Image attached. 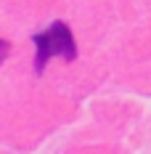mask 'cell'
<instances>
[{
	"instance_id": "1",
	"label": "cell",
	"mask_w": 151,
	"mask_h": 154,
	"mask_svg": "<svg viewBox=\"0 0 151 154\" xmlns=\"http://www.w3.org/2000/svg\"><path fill=\"white\" fill-rule=\"evenodd\" d=\"M32 43H35V72L43 75L50 59H66V61H74L77 59V43L74 35L69 29L66 21H53L45 32H37L32 35Z\"/></svg>"
},
{
	"instance_id": "2",
	"label": "cell",
	"mask_w": 151,
	"mask_h": 154,
	"mask_svg": "<svg viewBox=\"0 0 151 154\" xmlns=\"http://www.w3.org/2000/svg\"><path fill=\"white\" fill-rule=\"evenodd\" d=\"M8 53H11V43L8 40H0V64L8 59Z\"/></svg>"
}]
</instances>
